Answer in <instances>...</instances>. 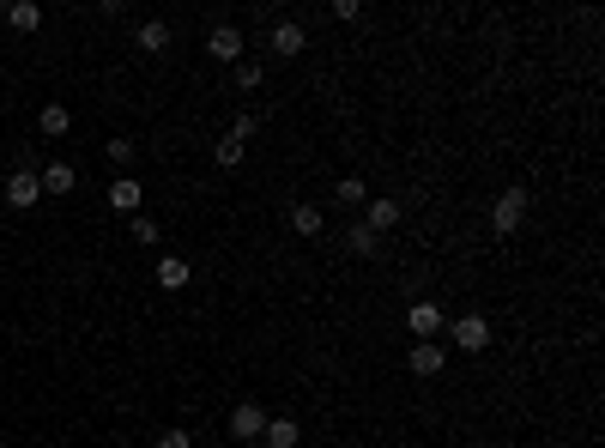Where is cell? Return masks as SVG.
<instances>
[{
  "label": "cell",
  "instance_id": "obj_1",
  "mask_svg": "<svg viewBox=\"0 0 605 448\" xmlns=\"http://www.w3.org/2000/svg\"><path fill=\"white\" fill-rule=\"evenodd\" d=\"M521 219H526V188H503L497 206H490V230H497V237H515Z\"/></svg>",
  "mask_w": 605,
  "mask_h": 448
},
{
  "label": "cell",
  "instance_id": "obj_2",
  "mask_svg": "<svg viewBox=\"0 0 605 448\" xmlns=\"http://www.w3.org/2000/svg\"><path fill=\"white\" fill-rule=\"evenodd\" d=\"M400 212H405V206L394 201V194H369V201H363V230H376V237H382V230L400 224Z\"/></svg>",
  "mask_w": 605,
  "mask_h": 448
},
{
  "label": "cell",
  "instance_id": "obj_3",
  "mask_svg": "<svg viewBox=\"0 0 605 448\" xmlns=\"http://www.w3.org/2000/svg\"><path fill=\"white\" fill-rule=\"evenodd\" d=\"M448 340L461 351H484L490 346V322H484V315H461V322H448Z\"/></svg>",
  "mask_w": 605,
  "mask_h": 448
},
{
  "label": "cell",
  "instance_id": "obj_4",
  "mask_svg": "<svg viewBox=\"0 0 605 448\" xmlns=\"http://www.w3.org/2000/svg\"><path fill=\"white\" fill-rule=\"evenodd\" d=\"M261 430H266V412L255 406V400L230 406V436H237V443H261Z\"/></svg>",
  "mask_w": 605,
  "mask_h": 448
},
{
  "label": "cell",
  "instance_id": "obj_5",
  "mask_svg": "<svg viewBox=\"0 0 605 448\" xmlns=\"http://www.w3.org/2000/svg\"><path fill=\"white\" fill-rule=\"evenodd\" d=\"M302 49H309V37H302L297 19H279V24H273V55H279V61H297Z\"/></svg>",
  "mask_w": 605,
  "mask_h": 448
},
{
  "label": "cell",
  "instance_id": "obj_6",
  "mask_svg": "<svg viewBox=\"0 0 605 448\" xmlns=\"http://www.w3.org/2000/svg\"><path fill=\"white\" fill-rule=\"evenodd\" d=\"M405 327H412V333H418V340H436V333H442V309H436V303H430V297H424V303H412V309H405Z\"/></svg>",
  "mask_w": 605,
  "mask_h": 448
},
{
  "label": "cell",
  "instance_id": "obj_7",
  "mask_svg": "<svg viewBox=\"0 0 605 448\" xmlns=\"http://www.w3.org/2000/svg\"><path fill=\"white\" fill-rule=\"evenodd\" d=\"M37 201H42V182H37V170H19V176L6 182V206H19V212H31Z\"/></svg>",
  "mask_w": 605,
  "mask_h": 448
},
{
  "label": "cell",
  "instance_id": "obj_8",
  "mask_svg": "<svg viewBox=\"0 0 605 448\" xmlns=\"http://www.w3.org/2000/svg\"><path fill=\"white\" fill-rule=\"evenodd\" d=\"M206 55H212V61H242V31L237 24H219V31L206 37Z\"/></svg>",
  "mask_w": 605,
  "mask_h": 448
},
{
  "label": "cell",
  "instance_id": "obj_9",
  "mask_svg": "<svg viewBox=\"0 0 605 448\" xmlns=\"http://www.w3.org/2000/svg\"><path fill=\"white\" fill-rule=\"evenodd\" d=\"M405 364H412V376H442V364H448V358H442V346H436V340H418Z\"/></svg>",
  "mask_w": 605,
  "mask_h": 448
},
{
  "label": "cell",
  "instance_id": "obj_10",
  "mask_svg": "<svg viewBox=\"0 0 605 448\" xmlns=\"http://www.w3.org/2000/svg\"><path fill=\"white\" fill-rule=\"evenodd\" d=\"M140 201H145V188L134 182V176H116V182H109V206H116V212H140Z\"/></svg>",
  "mask_w": 605,
  "mask_h": 448
},
{
  "label": "cell",
  "instance_id": "obj_11",
  "mask_svg": "<svg viewBox=\"0 0 605 448\" xmlns=\"http://www.w3.org/2000/svg\"><path fill=\"white\" fill-rule=\"evenodd\" d=\"M261 443H266V448H297V443H302V430H297V418H266V430H261Z\"/></svg>",
  "mask_w": 605,
  "mask_h": 448
},
{
  "label": "cell",
  "instance_id": "obj_12",
  "mask_svg": "<svg viewBox=\"0 0 605 448\" xmlns=\"http://www.w3.org/2000/svg\"><path fill=\"white\" fill-rule=\"evenodd\" d=\"M321 206H315V201H297V206H291V230H297V237H321Z\"/></svg>",
  "mask_w": 605,
  "mask_h": 448
},
{
  "label": "cell",
  "instance_id": "obj_13",
  "mask_svg": "<svg viewBox=\"0 0 605 448\" xmlns=\"http://www.w3.org/2000/svg\"><path fill=\"white\" fill-rule=\"evenodd\" d=\"M37 182H42V194H73V182H79V176H73V163H49Z\"/></svg>",
  "mask_w": 605,
  "mask_h": 448
},
{
  "label": "cell",
  "instance_id": "obj_14",
  "mask_svg": "<svg viewBox=\"0 0 605 448\" xmlns=\"http://www.w3.org/2000/svg\"><path fill=\"white\" fill-rule=\"evenodd\" d=\"M6 24H13V31H37L42 6H37V0H13V6H6Z\"/></svg>",
  "mask_w": 605,
  "mask_h": 448
},
{
  "label": "cell",
  "instance_id": "obj_15",
  "mask_svg": "<svg viewBox=\"0 0 605 448\" xmlns=\"http://www.w3.org/2000/svg\"><path fill=\"white\" fill-rule=\"evenodd\" d=\"M37 127H42V134H49V140H60V134H67V127H73V116H67V103H42Z\"/></svg>",
  "mask_w": 605,
  "mask_h": 448
},
{
  "label": "cell",
  "instance_id": "obj_16",
  "mask_svg": "<svg viewBox=\"0 0 605 448\" xmlns=\"http://www.w3.org/2000/svg\"><path fill=\"white\" fill-rule=\"evenodd\" d=\"M140 49H145V55H163V49H170V24H163V19H145L140 24Z\"/></svg>",
  "mask_w": 605,
  "mask_h": 448
},
{
  "label": "cell",
  "instance_id": "obj_17",
  "mask_svg": "<svg viewBox=\"0 0 605 448\" xmlns=\"http://www.w3.org/2000/svg\"><path fill=\"white\" fill-rule=\"evenodd\" d=\"M158 285L163 291H182V285H188V261H182V255H163V261H158Z\"/></svg>",
  "mask_w": 605,
  "mask_h": 448
},
{
  "label": "cell",
  "instance_id": "obj_18",
  "mask_svg": "<svg viewBox=\"0 0 605 448\" xmlns=\"http://www.w3.org/2000/svg\"><path fill=\"white\" fill-rule=\"evenodd\" d=\"M345 248H351V255H358V261H369V255H376V230H363V224H351V237H345Z\"/></svg>",
  "mask_w": 605,
  "mask_h": 448
},
{
  "label": "cell",
  "instance_id": "obj_19",
  "mask_svg": "<svg viewBox=\"0 0 605 448\" xmlns=\"http://www.w3.org/2000/svg\"><path fill=\"white\" fill-rule=\"evenodd\" d=\"M333 201H340V206H363V201H369V188H363V176H345V182L333 188Z\"/></svg>",
  "mask_w": 605,
  "mask_h": 448
},
{
  "label": "cell",
  "instance_id": "obj_20",
  "mask_svg": "<svg viewBox=\"0 0 605 448\" xmlns=\"http://www.w3.org/2000/svg\"><path fill=\"white\" fill-rule=\"evenodd\" d=\"M212 158H219L224 170H237V163H242V140H230V134H224V140L212 145Z\"/></svg>",
  "mask_w": 605,
  "mask_h": 448
},
{
  "label": "cell",
  "instance_id": "obj_21",
  "mask_svg": "<svg viewBox=\"0 0 605 448\" xmlns=\"http://www.w3.org/2000/svg\"><path fill=\"white\" fill-rule=\"evenodd\" d=\"M237 85H242V91H255V85H261V67H255V61H237Z\"/></svg>",
  "mask_w": 605,
  "mask_h": 448
},
{
  "label": "cell",
  "instance_id": "obj_22",
  "mask_svg": "<svg viewBox=\"0 0 605 448\" xmlns=\"http://www.w3.org/2000/svg\"><path fill=\"white\" fill-rule=\"evenodd\" d=\"M103 152H109V163H134V140H109Z\"/></svg>",
  "mask_w": 605,
  "mask_h": 448
},
{
  "label": "cell",
  "instance_id": "obj_23",
  "mask_svg": "<svg viewBox=\"0 0 605 448\" xmlns=\"http://www.w3.org/2000/svg\"><path fill=\"white\" fill-rule=\"evenodd\" d=\"M158 448H194V436H188V430H163Z\"/></svg>",
  "mask_w": 605,
  "mask_h": 448
},
{
  "label": "cell",
  "instance_id": "obj_24",
  "mask_svg": "<svg viewBox=\"0 0 605 448\" xmlns=\"http://www.w3.org/2000/svg\"><path fill=\"white\" fill-rule=\"evenodd\" d=\"M134 243H158V224H152V219H134Z\"/></svg>",
  "mask_w": 605,
  "mask_h": 448
}]
</instances>
